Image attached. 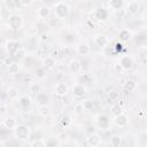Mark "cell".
Listing matches in <instances>:
<instances>
[{"mask_svg":"<svg viewBox=\"0 0 147 147\" xmlns=\"http://www.w3.org/2000/svg\"><path fill=\"white\" fill-rule=\"evenodd\" d=\"M127 122L129 121H127V117L125 115H123L122 113L119 115H117V117H116V124L118 126H125L127 124Z\"/></svg>","mask_w":147,"mask_h":147,"instance_id":"11","label":"cell"},{"mask_svg":"<svg viewBox=\"0 0 147 147\" xmlns=\"http://www.w3.org/2000/svg\"><path fill=\"white\" fill-rule=\"evenodd\" d=\"M17 95H18L17 88H15V87H9V88H8V96H9L10 99H14V98H16Z\"/></svg>","mask_w":147,"mask_h":147,"instance_id":"21","label":"cell"},{"mask_svg":"<svg viewBox=\"0 0 147 147\" xmlns=\"http://www.w3.org/2000/svg\"><path fill=\"white\" fill-rule=\"evenodd\" d=\"M86 141H87V145H90V146H98V145H100V138L96 134H92L90 138H87Z\"/></svg>","mask_w":147,"mask_h":147,"instance_id":"12","label":"cell"},{"mask_svg":"<svg viewBox=\"0 0 147 147\" xmlns=\"http://www.w3.org/2000/svg\"><path fill=\"white\" fill-rule=\"evenodd\" d=\"M20 1H21V3H22V5H29L32 0H20Z\"/></svg>","mask_w":147,"mask_h":147,"instance_id":"42","label":"cell"},{"mask_svg":"<svg viewBox=\"0 0 147 147\" xmlns=\"http://www.w3.org/2000/svg\"><path fill=\"white\" fill-rule=\"evenodd\" d=\"M8 134H9V129H7L6 126H5V127H2V129H0V137H1V138L6 139Z\"/></svg>","mask_w":147,"mask_h":147,"instance_id":"31","label":"cell"},{"mask_svg":"<svg viewBox=\"0 0 147 147\" xmlns=\"http://www.w3.org/2000/svg\"><path fill=\"white\" fill-rule=\"evenodd\" d=\"M138 8H139L138 2H132V3L130 5V11H131V13H136Z\"/></svg>","mask_w":147,"mask_h":147,"instance_id":"35","label":"cell"},{"mask_svg":"<svg viewBox=\"0 0 147 147\" xmlns=\"http://www.w3.org/2000/svg\"><path fill=\"white\" fill-rule=\"evenodd\" d=\"M23 55H24V51L21 49V48H18V49L16 51V53H15V56H16V57H23Z\"/></svg>","mask_w":147,"mask_h":147,"instance_id":"38","label":"cell"},{"mask_svg":"<svg viewBox=\"0 0 147 147\" xmlns=\"http://www.w3.org/2000/svg\"><path fill=\"white\" fill-rule=\"evenodd\" d=\"M82 105H83V107H84V109H85V110H88V109H91V108L93 107V102H92V101H90V100L84 101Z\"/></svg>","mask_w":147,"mask_h":147,"instance_id":"32","label":"cell"},{"mask_svg":"<svg viewBox=\"0 0 147 147\" xmlns=\"http://www.w3.org/2000/svg\"><path fill=\"white\" fill-rule=\"evenodd\" d=\"M94 41L98 46H105L107 44V38L105 36H96L94 38Z\"/></svg>","mask_w":147,"mask_h":147,"instance_id":"14","label":"cell"},{"mask_svg":"<svg viewBox=\"0 0 147 147\" xmlns=\"http://www.w3.org/2000/svg\"><path fill=\"white\" fill-rule=\"evenodd\" d=\"M74 110H75V113H76L77 115H80V114H83V111H84L85 109H84V107H83L82 103H77V105H75Z\"/></svg>","mask_w":147,"mask_h":147,"instance_id":"27","label":"cell"},{"mask_svg":"<svg viewBox=\"0 0 147 147\" xmlns=\"http://www.w3.org/2000/svg\"><path fill=\"white\" fill-rule=\"evenodd\" d=\"M98 122H99V125H100L101 127H106L109 121H108V117H107V116H100Z\"/></svg>","mask_w":147,"mask_h":147,"instance_id":"22","label":"cell"},{"mask_svg":"<svg viewBox=\"0 0 147 147\" xmlns=\"http://www.w3.org/2000/svg\"><path fill=\"white\" fill-rule=\"evenodd\" d=\"M69 123H70L69 117H63V118L60 121V125H61V126H64V127H67Z\"/></svg>","mask_w":147,"mask_h":147,"instance_id":"33","label":"cell"},{"mask_svg":"<svg viewBox=\"0 0 147 147\" xmlns=\"http://www.w3.org/2000/svg\"><path fill=\"white\" fill-rule=\"evenodd\" d=\"M69 69L72 72H78L82 69V64H80V62L78 60H71L70 64H69Z\"/></svg>","mask_w":147,"mask_h":147,"instance_id":"9","label":"cell"},{"mask_svg":"<svg viewBox=\"0 0 147 147\" xmlns=\"http://www.w3.org/2000/svg\"><path fill=\"white\" fill-rule=\"evenodd\" d=\"M36 100L38 103H41V105H46V102H48L49 100V96L46 94V93H42V92H38L37 95H36Z\"/></svg>","mask_w":147,"mask_h":147,"instance_id":"8","label":"cell"},{"mask_svg":"<svg viewBox=\"0 0 147 147\" xmlns=\"http://www.w3.org/2000/svg\"><path fill=\"white\" fill-rule=\"evenodd\" d=\"M80 80H82L83 83L90 84V83H91V80H92V77H91V75H88V74H84V75L80 77Z\"/></svg>","mask_w":147,"mask_h":147,"instance_id":"28","label":"cell"},{"mask_svg":"<svg viewBox=\"0 0 147 147\" xmlns=\"http://www.w3.org/2000/svg\"><path fill=\"white\" fill-rule=\"evenodd\" d=\"M1 85H2V79L0 78V87H1Z\"/></svg>","mask_w":147,"mask_h":147,"instance_id":"43","label":"cell"},{"mask_svg":"<svg viewBox=\"0 0 147 147\" xmlns=\"http://www.w3.org/2000/svg\"><path fill=\"white\" fill-rule=\"evenodd\" d=\"M119 144H121V137L114 136V137L110 139V145H111V146H119Z\"/></svg>","mask_w":147,"mask_h":147,"instance_id":"25","label":"cell"},{"mask_svg":"<svg viewBox=\"0 0 147 147\" xmlns=\"http://www.w3.org/2000/svg\"><path fill=\"white\" fill-rule=\"evenodd\" d=\"M3 124H5V126H6L7 129H9V130L16 126V122H15V119H14V118H10V117L6 118L5 122H3Z\"/></svg>","mask_w":147,"mask_h":147,"instance_id":"15","label":"cell"},{"mask_svg":"<svg viewBox=\"0 0 147 147\" xmlns=\"http://www.w3.org/2000/svg\"><path fill=\"white\" fill-rule=\"evenodd\" d=\"M38 15H39L40 17H42V18H46V17H48V15H49V9H48L47 7H41V8L39 9V11H38Z\"/></svg>","mask_w":147,"mask_h":147,"instance_id":"18","label":"cell"},{"mask_svg":"<svg viewBox=\"0 0 147 147\" xmlns=\"http://www.w3.org/2000/svg\"><path fill=\"white\" fill-rule=\"evenodd\" d=\"M132 65H133V60H132V57H130V56H127V55L122 56V59H121V67H122V68H124V69H130V68H132Z\"/></svg>","mask_w":147,"mask_h":147,"instance_id":"3","label":"cell"},{"mask_svg":"<svg viewBox=\"0 0 147 147\" xmlns=\"http://www.w3.org/2000/svg\"><path fill=\"white\" fill-rule=\"evenodd\" d=\"M72 91H74V94L76 96H83V94L85 93V87L82 84H76L72 87Z\"/></svg>","mask_w":147,"mask_h":147,"instance_id":"10","label":"cell"},{"mask_svg":"<svg viewBox=\"0 0 147 147\" xmlns=\"http://www.w3.org/2000/svg\"><path fill=\"white\" fill-rule=\"evenodd\" d=\"M40 91V86L38 85V84H31V86H30V92L31 93H34V94H37L38 92Z\"/></svg>","mask_w":147,"mask_h":147,"instance_id":"30","label":"cell"},{"mask_svg":"<svg viewBox=\"0 0 147 147\" xmlns=\"http://www.w3.org/2000/svg\"><path fill=\"white\" fill-rule=\"evenodd\" d=\"M44 63H45V67H47V68H52V67L54 65L55 61H54V59H53V57H51V56H47V57L45 59Z\"/></svg>","mask_w":147,"mask_h":147,"instance_id":"23","label":"cell"},{"mask_svg":"<svg viewBox=\"0 0 147 147\" xmlns=\"http://www.w3.org/2000/svg\"><path fill=\"white\" fill-rule=\"evenodd\" d=\"M77 52H78L79 54H82V55H86V54L88 53V47H87L86 45H79V46L77 47Z\"/></svg>","mask_w":147,"mask_h":147,"instance_id":"20","label":"cell"},{"mask_svg":"<svg viewBox=\"0 0 147 147\" xmlns=\"http://www.w3.org/2000/svg\"><path fill=\"white\" fill-rule=\"evenodd\" d=\"M129 37H130V32H129V30H122L121 32H119V38H121V40H127L129 39Z\"/></svg>","mask_w":147,"mask_h":147,"instance_id":"24","label":"cell"},{"mask_svg":"<svg viewBox=\"0 0 147 147\" xmlns=\"http://www.w3.org/2000/svg\"><path fill=\"white\" fill-rule=\"evenodd\" d=\"M121 113H122V109H121V107H119L118 105L113 106V108H111V114H113V115L117 116V115H119Z\"/></svg>","mask_w":147,"mask_h":147,"instance_id":"29","label":"cell"},{"mask_svg":"<svg viewBox=\"0 0 147 147\" xmlns=\"http://www.w3.org/2000/svg\"><path fill=\"white\" fill-rule=\"evenodd\" d=\"M31 146H45L46 145V142L45 141H42V140H33L31 144H30Z\"/></svg>","mask_w":147,"mask_h":147,"instance_id":"34","label":"cell"},{"mask_svg":"<svg viewBox=\"0 0 147 147\" xmlns=\"http://www.w3.org/2000/svg\"><path fill=\"white\" fill-rule=\"evenodd\" d=\"M9 72L13 74V75L17 74V72H18V64H16V63H10V64H9Z\"/></svg>","mask_w":147,"mask_h":147,"instance_id":"26","label":"cell"},{"mask_svg":"<svg viewBox=\"0 0 147 147\" xmlns=\"http://www.w3.org/2000/svg\"><path fill=\"white\" fill-rule=\"evenodd\" d=\"M20 48V45L17 41H14V40H9L7 42V51L9 54H15L16 51Z\"/></svg>","mask_w":147,"mask_h":147,"instance_id":"5","label":"cell"},{"mask_svg":"<svg viewBox=\"0 0 147 147\" xmlns=\"http://www.w3.org/2000/svg\"><path fill=\"white\" fill-rule=\"evenodd\" d=\"M68 13H69V8H68L67 5H64V3H57V5L55 6L54 15H55L57 18H60V20L64 18V17L68 15Z\"/></svg>","mask_w":147,"mask_h":147,"instance_id":"1","label":"cell"},{"mask_svg":"<svg viewBox=\"0 0 147 147\" xmlns=\"http://www.w3.org/2000/svg\"><path fill=\"white\" fill-rule=\"evenodd\" d=\"M45 75H46V71H45L44 68H39V69L37 70V77L42 78V77H45Z\"/></svg>","mask_w":147,"mask_h":147,"instance_id":"36","label":"cell"},{"mask_svg":"<svg viewBox=\"0 0 147 147\" xmlns=\"http://www.w3.org/2000/svg\"><path fill=\"white\" fill-rule=\"evenodd\" d=\"M49 107H47L46 105H42V106H40L39 107V109H38V113H39V115H41V116H44V117H46V116H48L49 115Z\"/></svg>","mask_w":147,"mask_h":147,"instance_id":"13","label":"cell"},{"mask_svg":"<svg viewBox=\"0 0 147 147\" xmlns=\"http://www.w3.org/2000/svg\"><path fill=\"white\" fill-rule=\"evenodd\" d=\"M123 86H124V88L126 90V91H129V92H131V91H133L134 90V87H136V83L133 82V80H126L124 84H123Z\"/></svg>","mask_w":147,"mask_h":147,"instance_id":"16","label":"cell"},{"mask_svg":"<svg viewBox=\"0 0 147 147\" xmlns=\"http://www.w3.org/2000/svg\"><path fill=\"white\" fill-rule=\"evenodd\" d=\"M59 139L60 140H67L68 139V134L67 133H60L59 134Z\"/></svg>","mask_w":147,"mask_h":147,"instance_id":"40","label":"cell"},{"mask_svg":"<svg viewBox=\"0 0 147 147\" xmlns=\"http://www.w3.org/2000/svg\"><path fill=\"white\" fill-rule=\"evenodd\" d=\"M15 133H16V137L18 139H25L29 136V129L26 126H24V125H20V126L16 127Z\"/></svg>","mask_w":147,"mask_h":147,"instance_id":"2","label":"cell"},{"mask_svg":"<svg viewBox=\"0 0 147 147\" xmlns=\"http://www.w3.org/2000/svg\"><path fill=\"white\" fill-rule=\"evenodd\" d=\"M145 40H146V37H145V34H144V33H141V34L137 36V42H144Z\"/></svg>","mask_w":147,"mask_h":147,"instance_id":"37","label":"cell"},{"mask_svg":"<svg viewBox=\"0 0 147 147\" xmlns=\"http://www.w3.org/2000/svg\"><path fill=\"white\" fill-rule=\"evenodd\" d=\"M30 103H31V100H30V98L29 96H22L21 99H20V105L23 107V108H28L29 106H30Z\"/></svg>","mask_w":147,"mask_h":147,"instance_id":"17","label":"cell"},{"mask_svg":"<svg viewBox=\"0 0 147 147\" xmlns=\"http://www.w3.org/2000/svg\"><path fill=\"white\" fill-rule=\"evenodd\" d=\"M93 15H94V17L96 20H105L107 17L108 13H107V10L105 8H98V9H95L93 11Z\"/></svg>","mask_w":147,"mask_h":147,"instance_id":"6","label":"cell"},{"mask_svg":"<svg viewBox=\"0 0 147 147\" xmlns=\"http://www.w3.org/2000/svg\"><path fill=\"white\" fill-rule=\"evenodd\" d=\"M55 92L59 95H64L68 92V87H67V85L64 83H57L56 86H55Z\"/></svg>","mask_w":147,"mask_h":147,"instance_id":"7","label":"cell"},{"mask_svg":"<svg viewBox=\"0 0 147 147\" xmlns=\"http://www.w3.org/2000/svg\"><path fill=\"white\" fill-rule=\"evenodd\" d=\"M109 5L114 8V9H119L123 6V1L122 0H110Z\"/></svg>","mask_w":147,"mask_h":147,"instance_id":"19","label":"cell"},{"mask_svg":"<svg viewBox=\"0 0 147 147\" xmlns=\"http://www.w3.org/2000/svg\"><path fill=\"white\" fill-rule=\"evenodd\" d=\"M21 23H22V18L20 16H11L9 17V25L13 28V29H18L21 26Z\"/></svg>","mask_w":147,"mask_h":147,"instance_id":"4","label":"cell"},{"mask_svg":"<svg viewBox=\"0 0 147 147\" xmlns=\"http://www.w3.org/2000/svg\"><path fill=\"white\" fill-rule=\"evenodd\" d=\"M117 95H118V94H117L116 92H110V94H109V98H110V99H111V98H117Z\"/></svg>","mask_w":147,"mask_h":147,"instance_id":"41","label":"cell"},{"mask_svg":"<svg viewBox=\"0 0 147 147\" xmlns=\"http://www.w3.org/2000/svg\"><path fill=\"white\" fill-rule=\"evenodd\" d=\"M122 48H123V45H122V44L117 42V44L115 45V52H116V53H117V52H121V51H122Z\"/></svg>","mask_w":147,"mask_h":147,"instance_id":"39","label":"cell"}]
</instances>
